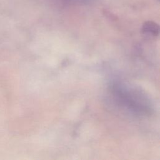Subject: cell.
<instances>
[{
    "instance_id": "1",
    "label": "cell",
    "mask_w": 160,
    "mask_h": 160,
    "mask_svg": "<svg viewBox=\"0 0 160 160\" xmlns=\"http://www.w3.org/2000/svg\"><path fill=\"white\" fill-rule=\"evenodd\" d=\"M159 26L153 21H146L144 22L142 31L143 33L150 34L152 36H158L159 34Z\"/></svg>"
},
{
    "instance_id": "2",
    "label": "cell",
    "mask_w": 160,
    "mask_h": 160,
    "mask_svg": "<svg viewBox=\"0 0 160 160\" xmlns=\"http://www.w3.org/2000/svg\"><path fill=\"white\" fill-rule=\"evenodd\" d=\"M77 1H82V2H88L89 1H91V0H77Z\"/></svg>"
}]
</instances>
